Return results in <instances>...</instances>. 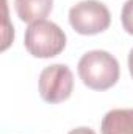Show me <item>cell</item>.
I'll list each match as a JSON object with an SVG mask.
<instances>
[{
  "label": "cell",
  "mask_w": 133,
  "mask_h": 134,
  "mask_svg": "<svg viewBox=\"0 0 133 134\" xmlns=\"http://www.w3.org/2000/svg\"><path fill=\"white\" fill-rule=\"evenodd\" d=\"M39 95L47 103L66 101L74 91V75L66 64H52L39 75Z\"/></svg>",
  "instance_id": "4"
},
{
  "label": "cell",
  "mask_w": 133,
  "mask_h": 134,
  "mask_svg": "<svg viewBox=\"0 0 133 134\" xmlns=\"http://www.w3.org/2000/svg\"><path fill=\"white\" fill-rule=\"evenodd\" d=\"M67 134H96V131L88 128V126H80V128H75V130L69 131Z\"/></svg>",
  "instance_id": "8"
},
{
  "label": "cell",
  "mask_w": 133,
  "mask_h": 134,
  "mask_svg": "<svg viewBox=\"0 0 133 134\" xmlns=\"http://www.w3.org/2000/svg\"><path fill=\"white\" fill-rule=\"evenodd\" d=\"M102 134H133V109H111L100 125Z\"/></svg>",
  "instance_id": "5"
},
{
  "label": "cell",
  "mask_w": 133,
  "mask_h": 134,
  "mask_svg": "<svg viewBox=\"0 0 133 134\" xmlns=\"http://www.w3.org/2000/svg\"><path fill=\"white\" fill-rule=\"evenodd\" d=\"M129 70H130V75H132V78H133V48L129 53Z\"/></svg>",
  "instance_id": "9"
},
{
  "label": "cell",
  "mask_w": 133,
  "mask_h": 134,
  "mask_svg": "<svg viewBox=\"0 0 133 134\" xmlns=\"http://www.w3.org/2000/svg\"><path fill=\"white\" fill-rule=\"evenodd\" d=\"M24 44L27 52L34 58H53L64 50L66 33L55 22L41 19L28 25Z\"/></svg>",
  "instance_id": "2"
},
{
  "label": "cell",
  "mask_w": 133,
  "mask_h": 134,
  "mask_svg": "<svg viewBox=\"0 0 133 134\" xmlns=\"http://www.w3.org/2000/svg\"><path fill=\"white\" fill-rule=\"evenodd\" d=\"M121 75L117 59L105 50L86 52L78 61V76L83 84L93 91L113 87Z\"/></svg>",
  "instance_id": "1"
},
{
  "label": "cell",
  "mask_w": 133,
  "mask_h": 134,
  "mask_svg": "<svg viewBox=\"0 0 133 134\" xmlns=\"http://www.w3.org/2000/svg\"><path fill=\"white\" fill-rule=\"evenodd\" d=\"M69 24L78 34L93 36L110 27L111 14L99 0H83L69 9Z\"/></svg>",
  "instance_id": "3"
},
{
  "label": "cell",
  "mask_w": 133,
  "mask_h": 134,
  "mask_svg": "<svg viewBox=\"0 0 133 134\" xmlns=\"http://www.w3.org/2000/svg\"><path fill=\"white\" fill-rule=\"evenodd\" d=\"M14 8L22 22L33 24L50 14L53 0H14Z\"/></svg>",
  "instance_id": "6"
},
{
  "label": "cell",
  "mask_w": 133,
  "mask_h": 134,
  "mask_svg": "<svg viewBox=\"0 0 133 134\" xmlns=\"http://www.w3.org/2000/svg\"><path fill=\"white\" fill-rule=\"evenodd\" d=\"M121 22L124 30L133 36V0H127L121 11Z\"/></svg>",
  "instance_id": "7"
}]
</instances>
